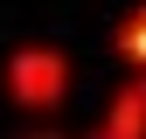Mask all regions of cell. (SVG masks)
<instances>
[{
	"instance_id": "obj_1",
	"label": "cell",
	"mask_w": 146,
	"mask_h": 139,
	"mask_svg": "<svg viewBox=\"0 0 146 139\" xmlns=\"http://www.w3.org/2000/svg\"><path fill=\"white\" fill-rule=\"evenodd\" d=\"M56 91H63V56L56 49H21L14 56V97L21 104H56Z\"/></svg>"
},
{
	"instance_id": "obj_2",
	"label": "cell",
	"mask_w": 146,
	"mask_h": 139,
	"mask_svg": "<svg viewBox=\"0 0 146 139\" xmlns=\"http://www.w3.org/2000/svg\"><path fill=\"white\" fill-rule=\"evenodd\" d=\"M132 56L146 63V7H139V28H132Z\"/></svg>"
}]
</instances>
